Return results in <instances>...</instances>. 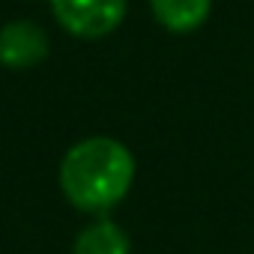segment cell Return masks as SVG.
I'll return each mask as SVG.
<instances>
[{"instance_id": "obj_1", "label": "cell", "mask_w": 254, "mask_h": 254, "mask_svg": "<svg viewBox=\"0 0 254 254\" xmlns=\"http://www.w3.org/2000/svg\"><path fill=\"white\" fill-rule=\"evenodd\" d=\"M135 174L138 162L120 138L90 135L63 153L57 183L63 197L78 212L102 218L129 197Z\"/></svg>"}, {"instance_id": "obj_2", "label": "cell", "mask_w": 254, "mask_h": 254, "mask_svg": "<svg viewBox=\"0 0 254 254\" xmlns=\"http://www.w3.org/2000/svg\"><path fill=\"white\" fill-rule=\"evenodd\" d=\"M51 15L72 39L96 42L120 30L129 0H48Z\"/></svg>"}, {"instance_id": "obj_3", "label": "cell", "mask_w": 254, "mask_h": 254, "mask_svg": "<svg viewBox=\"0 0 254 254\" xmlns=\"http://www.w3.org/2000/svg\"><path fill=\"white\" fill-rule=\"evenodd\" d=\"M51 39L48 30L30 18H15L0 27V69L27 72L48 60Z\"/></svg>"}, {"instance_id": "obj_4", "label": "cell", "mask_w": 254, "mask_h": 254, "mask_svg": "<svg viewBox=\"0 0 254 254\" xmlns=\"http://www.w3.org/2000/svg\"><path fill=\"white\" fill-rule=\"evenodd\" d=\"M150 12L162 30L174 36H189L206 24L212 0H150Z\"/></svg>"}, {"instance_id": "obj_5", "label": "cell", "mask_w": 254, "mask_h": 254, "mask_svg": "<svg viewBox=\"0 0 254 254\" xmlns=\"http://www.w3.org/2000/svg\"><path fill=\"white\" fill-rule=\"evenodd\" d=\"M72 254H132V239L117 221L102 215L78 230Z\"/></svg>"}]
</instances>
